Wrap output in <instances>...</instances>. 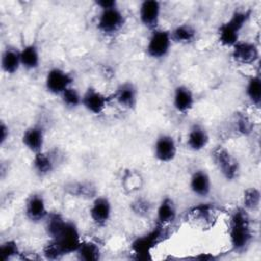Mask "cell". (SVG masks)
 Masks as SVG:
<instances>
[{
    "mask_svg": "<svg viewBox=\"0 0 261 261\" xmlns=\"http://www.w3.org/2000/svg\"><path fill=\"white\" fill-rule=\"evenodd\" d=\"M228 238L231 249L236 253H244L251 246L254 238L249 212L243 208H236L228 220Z\"/></svg>",
    "mask_w": 261,
    "mask_h": 261,
    "instance_id": "obj_1",
    "label": "cell"
},
{
    "mask_svg": "<svg viewBox=\"0 0 261 261\" xmlns=\"http://www.w3.org/2000/svg\"><path fill=\"white\" fill-rule=\"evenodd\" d=\"M252 15L251 9H236L230 17L222 22L217 29L219 43L227 48H231L240 41V35Z\"/></svg>",
    "mask_w": 261,
    "mask_h": 261,
    "instance_id": "obj_2",
    "label": "cell"
},
{
    "mask_svg": "<svg viewBox=\"0 0 261 261\" xmlns=\"http://www.w3.org/2000/svg\"><path fill=\"white\" fill-rule=\"evenodd\" d=\"M166 226L157 224L150 231L137 237L132 242V250L138 256L139 259H149L151 251L167 238Z\"/></svg>",
    "mask_w": 261,
    "mask_h": 261,
    "instance_id": "obj_3",
    "label": "cell"
},
{
    "mask_svg": "<svg viewBox=\"0 0 261 261\" xmlns=\"http://www.w3.org/2000/svg\"><path fill=\"white\" fill-rule=\"evenodd\" d=\"M211 158L226 180H234L240 173V163L238 159L223 146H216L211 151Z\"/></svg>",
    "mask_w": 261,
    "mask_h": 261,
    "instance_id": "obj_4",
    "label": "cell"
},
{
    "mask_svg": "<svg viewBox=\"0 0 261 261\" xmlns=\"http://www.w3.org/2000/svg\"><path fill=\"white\" fill-rule=\"evenodd\" d=\"M50 240L55 244L62 257L75 253L83 241L76 224L71 220H66L58 236Z\"/></svg>",
    "mask_w": 261,
    "mask_h": 261,
    "instance_id": "obj_5",
    "label": "cell"
},
{
    "mask_svg": "<svg viewBox=\"0 0 261 261\" xmlns=\"http://www.w3.org/2000/svg\"><path fill=\"white\" fill-rule=\"evenodd\" d=\"M125 24L123 12L116 7L100 9L97 18V29L105 36H113L119 33Z\"/></svg>",
    "mask_w": 261,
    "mask_h": 261,
    "instance_id": "obj_6",
    "label": "cell"
},
{
    "mask_svg": "<svg viewBox=\"0 0 261 261\" xmlns=\"http://www.w3.org/2000/svg\"><path fill=\"white\" fill-rule=\"evenodd\" d=\"M172 41L168 30L156 29L151 32L146 45V53L152 59H163L171 49Z\"/></svg>",
    "mask_w": 261,
    "mask_h": 261,
    "instance_id": "obj_7",
    "label": "cell"
},
{
    "mask_svg": "<svg viewBox=\"0 0 261 261\" xmlns=\"http://www.w3.org/2000/svg\"><path fill=\"white\" fill-rule=\"evenodd\" d=\"M73 84V76L70 72L60 67H52L47 71L45 77V88L48 93L60 96Z\"/></svg>",
    "mask_w": 261,
    "mask_h": 261,
    "instance_id": "obj_8",
    "label": "cell"
},
{
    "mask_svg": "<svg viewBox=\"0 0 261 261\" xmlns=\"http://www.w3.org/2000/svg\"><path fill=\"white\" fill-rule=\"evenodd\" d=\"M153 155L162 163L172 161L177 155V144L174 137L163 133L158 135L153 145Z\"/></svg>",
    "mask_w": 261,
    "mask_h": 261,
    "instance_id": "obj_9",
    "label": "cell"
},
{
    "mask_svg": "<svg viewBox=\"0 0 261 261\" xmlns=\"http://www.w3.org/2000/svg\"><path fill=\"white\" fill-rule=\"evenodd\" d=\"M139 19L149 31L159 28L161 17V2L157 0H144L139 7Z\"/></svg>",
    "mask_w": 261,
    "mask_h": 261,
    "instance_id": "obj_10",
    "label": "cell"
},
{
    "mask_svg": "<svg viewBox=\"0 0 261 261\" xmlns=\"http://www.w3.org/2000/svg\"><path fill=\"white\" fill-rule=\"evenodd\" d=\"M49 214L45 198L40 193L31 194L24 202V215L33 223L44 222Z\"/></svg>",
    "mask_w": 261,
    "mask_h": 261,
    "instance_id": "obj_11",
    "label": "cell"
},
{
    "mask_svg": "<svg viewBox=\"0 0 261 261\" xmlns=\"http://www.w3.org/2000/svg\"><path fill=\"white\" fill-rule=\"evenodd\" d=\"M110 100L111 98L109 96H106L96 88L90 86L83 93L82 106L88 112L94 115H99L106 109Z\"/></svg>",
    "mask_w": 261,
    "mask_h": 261,
    "instance_id": "obj_12",
    "label": "cell"
},
{
    "mask_svg": "<svg viewBox=\"0 0 261 261\" xmlns=\"http://www.w3.org/2000/svg\"><path fill=\"white\" fill-rule=\"evenodd\" d=\"M258 46L250 41H239L231 47V58L239 64L252 65L259 60Z\"/></svg>",
    "mask_w": 261,
    "mask_h": 261,
    "instance_id": "obj_13",
    "label": "cell"
},
{
    "mask_svg": "<svg viewBox=\"0 0 261 261\" xmlns=\"http://www.w3.org/2000/svg\"><path fill=\"white\" fill-rule=\"evenodd\" d=\"M112 97L120 107L133 110L137 107L139 101V91L133 82L125 81L116 87Z\"/></svg>",
    "mask_w": 261,
    "mask_h": 261,
    "instance_id": "obj_14",
    "label": "cell"
},
{
    "mask_svg": "<svg viewBox=\"0 0 261 261\" xmlns=\"http://www.w3.org/2000/svg\"><path fill=\"white\" fill-rule=\"evenodd\" d=\"M92 221L99 227L107 225L112 214V205L106 196H96L89 210Z\"/></svg>",
    "mask_w": 261,
    "mask_h": 261,
    "instance_id": "obj_15",
    "label": "cell"
},
{
    "mask_svg": "<svg viewBox=\"0 0 261 261\" xmlns=\"http://www.w3.org/2000/svg\"><path fill=\"white\" fill-rule=\"evenodd\" d=\"M21 143L33 154L43 151L45 145L44 127L38 123L28 126L21 135Z\"/></svg>",
    "mask_w": 261,
    "mask_h": 261,
    "instance_id": "obj_16",
    "label": "cell"
},
{
    "mask_svg": "<svg viewBox=\"0 0 261 261\" xmlns=\"http://www.w3.org/2000/svg\"><path fill=\"white\" fill-rule=\"evenodd\" d=\"M173 108L181 114L190 112L195 105V95L187 85H177L172 94Z\"/></svg>",
    "mask_w": 261,
    "mask_h": 261,
    "instance_id": "obj_17",
    "label": "cell"
},
{
    "mask_svg": "<svg viewBox=\"0 0 261 261\" xmlns=\"http://www.w3.org/2000/svg\"><path fill=\"white\" fill-rule=\"evenodd\" d=\"M209 134L206 127L198 122L193 123L187 134L186 145L187 148L194 152L202 151L209 144Z\"/></svg>",
    "mask_w": 261,
    "mask_h": 261,
    "instance_id": "obj_18",
    "label": "cell"
},
{
    "mask_svg": "<svg viewBox=\"0 0 261 261\" xmlns=\"http://www.w3.org/2000/svg\"><path fill=\"white\" fill-rule=\"evenodd\" d=\"M187 219L210 226L216 220L215 207L210 203H201L191 207L187 213Z\"/></svg>",
    "mask_w": 261,
    "mask_h": 261,
    "instance_id": "obj_19",
    "label": "cell"
},
{
    "mask_svg": "<svg viewBox=\"0 0 261 261\" xmlns=\"http://www.w3.org/2000/svg\"><path fill=\"white\" fill-rule=\"evenodd\" d=\"M1 69L4 73L12 75L21 67L20 49L14 45H6L1 53Z\"/></svg>",
    "mask_w": 261,
    "mask_h": 261,
    "instance_id": "obj_20",
    "label": "cell"
},
{
    "mask_svg": "<svg viewBox=\"0 0 261 261\" xmlns=\"http://www.w3.org/2000/svg\"><path fill=\"white\" fill-rule=\"evenodd\" d=\"M189 187L191 192L201 198L207 197L212 190L209 173L205 169H196L190 176Z\"/></svg>",
    "mask_w": 261,
    "mask_h": 261,
    "instance_id": "obj_21",
    "label": "cell"
},
{
    "mask_svg": "<svg viewBox=\"0 0 261 261\" xmlns=\"http://www.w3.org/2000/svg\"><path fill=\"white\" fill-rule=\"evenodd\" d=\"M32 168L37 176L46 177L56 168V159L51 153L43 150L34 154L32 160Z\"/></svg>",
    "mask_w": 261,
    "mask_h": 261,
    "instance_id": "obj_22",
    "label": "cell"
},
{
    "mask_svg": "<svg viewBox=\"0 0 261 261\" xmlns=\"http://www.w3.org/2000/svg\"><path fill=\"white\" fill-rule=\"evenodd\" d=\"M177 216V209L170 197H164L156 209V223L166 226L172 223Z\"/></svg>",
    "mask_w": 261,
    "mask_h": 261,
    "instance_id": "obj_23",
    "label": "cell"
},
{
    "mask_svg": "<svg viewBox=\"0 0 261 261\" xmlns=\"http://www.w3.org/2000/svg\"><path fill=\"white\" fill-rule=\"evenodd\" d=\"M172 43L180 45H190L197 39V30L193 24L179 23L169 31Z\"/></svg>",
    "mask_w": 261,
    "mask_h": 261,
    "instance_id": "obj_24",
    "label": "cell"
},
{
    "mask_svg": "<svg viewBox=\"0 0 261 261\" xmlns=\"http://www.w3.org/2000/svg\"><path fill=\"white\" fill-rule=\"evenodd\" d=\"M21 67L27 70H35L40 66L41 54L36 43L25 44L20 48Z\"/></svg>",
    "mask_w": 261,
    "mask_h": 261,
    "instance_id": "obj_25",
    "label": "cell"
},
{
    "mask_svg": "<svg viewBox=\"0 0 261 261\" xmlns=\"http://www.w3.org/2000/svg\"><path fill=\"white\" fill-rule=\"evenodd\" d=\"M64 190L70 196L77 198L94 199L97 196L96 186L88 180L70 181L64 186Z\"/></svg>",
    "mask_w": 261,
    "mask_h": 261,
    "instance_id": "obj_26",
    "label": "cell"
},
{
    "mask_svg": "<svg viewBox=\"0 0 261 261\" xmlns=\"http://www.w3.org/2000/svg\"><path fill=\"white\" fill-rule=\"evenodd\" d=\"M74 254L79 260L83 261H98L101 258L100 247L92 241H82Z\"/></svg>",
    "mask_w": 261,
    "mask_h": 261,
    "instance_id": "obj_27",
    "label": "cell"
},
{
    "mask_svg": "<svg viewBox=\"0 0 261 261\" xmlns=\"http://www.w3.org/2000/svg\"><path fill=\"white\" fill-rule=\"evenodd\" d=\"M246 96L250 103L255 107H260L261 104V77L259 74L251 75L245 89Z\"/></svg>",
    "mask_w": 261,
    "mask_h": 261,
    "instance_id": "obj_28",
    "label": "cell"
},
{
    "mask_svg": "<svg viewBox=\"0 0 261 261\" xmlns=\"http://www.w3.org/2000/svg\"><path fill=\"white\" fill-rule=\"evenodd\" d=\"M66 219L58 212H49L47 218L45 219V231L49 239H54L63 228Z\"/></svg>",
    "mask_w": 261,
    "mask_h": 261,
    "instance_id": "obj_29",
    "label": "cell"
},
{
    "mask_svg": "<svg viewBox=\"0 0 261 261\" xmlns=\"http://www.w3.org/2000/svg\"><path fill=\"white\" fill-rule=\"evenodd\" d=\"M61 103L67 109L73 110L82 106L83 94L73 86L66 89L60 96Z\"/></svg>",
    "mask_w": 261,
    "mask_h": 261,
    "instance_id": "obj_30",
    "label": "cell"
},
{
    "mask_svg": "<svg viewBox=\"0 0 261 261\" xmlns=\"http://www.w3.org/2000/svg\"><path fill=\"white\" fill-rule=\"evenodd\" d=\"M261 203V193L258 188L251 187L244 191L243 208L248 212H253L259 209Z\"/></svg>",
    "mask_w": 261,
    "mask_h": 261,
    "instance_id": "obj_31",
    "label": "cell"
},
{
    "mask_svg": "<svg viewBox=\"0 0 261 261\" xmlns=\"http://www.w3.org/2000/svg\"><path fill=\"white\" fill-rule=\"evenodd\" d=\"M0 255L3 261L12 260L20 255V249L15 240H6L0 245Z\"/></svg>",
    "mask_w": 261,
    "mask_h": 261,
    "instance_id": "obj_32",
    "label": "cell"
},
{
    "mask_svg": "<svg viewBox=\"0 0 261 261\" xmlns=\"http://www.w3.org/2000/svg\"><path fill=\"white\" fill-rule=\"evenodd\" d=\"M121 179H122L123 188L130 192L139 190L140 187L142 186V181H143V178L140 175V173L137 171L130 170V169L126 170L123 173V176Z\"/></svg>",
    "mask_w": 261,
    "mask_h": 261,
    "instance_id": "obj_33",
    "label": "cell"
},
{
    "mask_svg": "<svg viewBox=\"0 0 261 261\" xmlns=\"http://www.w3.org/2000/svg\"><path fill=\"white\" fill-rule=\"evenodd\" d=\"M234 129L237 133L243 136H248L253 129V123L249 117L241 112H238L233 119Z\"/></svg>",
    "mask_w": 261,
    "mask_h": 261,
    "instance_id": "obj_34",
    "label": "cell"
},
{
    "mask_svg": "<svg viewBox=\"0 0 261 261\" xmlns=\"http://www.w3.org/2000/svg\"><path fill=\"white\" fill-rule=\"evenodd\" d=\"M130 209L139 216H146L151 211V203L145 198H137L132 203Z\"/></svg>",
    "mask_w": 261,
    "mask_h": 261,
    "instance_id": "obj_35",
    "label": "cell"
},
{
    "mask_svg": "<svg viewBox=\"0 0 261 261\" xmlns=\"http://www.w3.org/2000/svg\"><path fill=\"white\" fill-rule=\"evenodd\" d=\"M10 137L9 126L5 123V121H1L0 124V146H4Z\"/></svg>",
    "mask_w": 261,
    "mask_h": 261,
    "instance_id": "obj_36",
    "label": "cell"
},
{
    "mask_svg": "<svg viewBox=\"0 0 261 261\" xmlns=\"http://www.w3.org/2000/svg\"><path fill=\"white\" fill-rule=\"evenodd\" d=\"M95 4L100 9H107V8H112V7L118 6L117 2L115 0H99V1H96Z\"/></svg>",
    "mask_w": 261,
    "mask_h": 261,
    "instance_id": "obj_37",
    "label": "cell"
}]
</instances>
